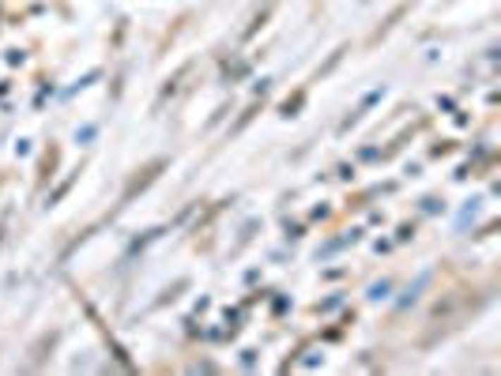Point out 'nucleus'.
I'll return each instance as SVG.
<instances>
[{"instance_id":"nucleus-2","label":"nucleus","mask_w":501,"mask_h":376,"mask_svg":"<svg viewBox=\"0 0 501 376\" xmlns=\"http://www.w3.org/2000/svg\"><path fill=\"white\" fill-rule=\"evenodd\" d=\"M298 106H302V94H294V102H290V98H287V102H283V113L290 117V113H294V109H298Z\"/></svg>"},{"instance_id":"nucleus-1","label":"nucleus","mask_w":501,"mask_h":376,"mask_svg":"<svg viewBox=\"0 0 501 376\" xmlns=\"http://www.w3.org/2000/svg\"><path fill=\"white\" fill-rule=\"evenodd\" d=\"M162 165H166L162 158H155L151 165H144V170H140V177H132V181L125 184V192H121V203H128V200H132L136 192H144V188H147V184H151V181H155V177H159V170H162Z\"/></svg>"}]
</instances>
